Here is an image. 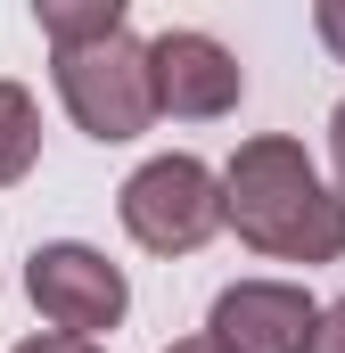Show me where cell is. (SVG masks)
<instances>
[{"mask_svg": "<svg viewBox=\"0 0 345 353\" xmlns=\"http://www.w3.org/2000/svg\"><path fill=\"white\" fill-rule=\"evenodd\" d=\"M8 353H107V345H83V337H25V345H8Z\"/></svg>", "mask_w": 345, "mask_h": 353, "instance_id": "12", "label": "cell"}, {"mask_svg": "<svg viewBox=\"0 0 345 353\" xmlns=\"http://www.w3.org/2000/svg\"><path fill=\"white\" fill-rule=\"evenodd\" d=\"M33 157H41V107L25 83H0V189L33 173Z\"/></svg>", "mask_w": 345, "mask_h": 353, "instance_id": "7", "label": "cell"}, {"mask_svg": "<svg viewBox=\"0 0 345 353\" xmlns=\"http://www.w3.org/2000/svg\"><path fill=\"white\" fill-rule=\"evenodd\" d=\"M115 214H124L132 247H148V255H197L222 230V181H214L206 157L172 148V157H148L115 189Z\"/></svg>", "mask_w": 345, "mask_h": 353, "instance_id": "3", "label": "cell"}, {"mask_svg": "<svg viewBox=\"0 0 345 353\" xmlns=\"http://www.w3.org/2000/svg\"><path fill=\"white\" fill-rule=\"evenodd\" d=\"M222 230H239V247H255L271 263H345V197L321 181L304 157V140L255 132L239 140V157L222 165Z\"/></svg>", "mask_w": 345, "mask_h": 353, "instance_id": "1", "label": "cell"}, {"mask_svg": "<svg viewBox=\"0 0 345 353\" xmlns=\"http://www.w3.org/2000/svg\"><path fill=\"white\" fill-rule=\"evenodd\" d=\"M329 173H337L329 189L345 197V99H337V115H329Z\"/></svg>", "mask_w": 345, "mask_h": 353, "instance_id": "11", "label": "cell"}, {"mask_svg": "<svg viewBox=\"0 0 345 353\" xmlns=\"http://www.w3.org/2000/svg\"><path fill=\"white\" fill-rule=\"evenodd\" d=\"M313 321H321V304L296 279H230L206 312V345L214 353H304Z\"/></svg>", "mask_w": 345, "mask_h": 353, "instance_id": "6", "label": "cell"}, {"mask_svg": "<svg viewBox=\"0 0 345 353\" xmlns=\"http://www.w3.org/2000/svg\"><path fill=\"white\" fill-rule=\"evenodd\" d=\"M140 50H148V99H157V115H172V123H222L247 99V66L214 33H197V25H165Z\"/></svg>", "mask_w": 345, "mask_h": 353, "instance_id": "5", "label": "cell"}, {"mask_svg": "<svg viewBox=\"0 0 345 353\" xmlns=\"http://www.w3.org/2000/svg\"><path fill=\"white\" fill-rule=\"evenodd\" d=\"M50 66H58V99H66L75 132H90L99 148H124V140H140V132L157 123L148 50L132 41V25L107 33V41H83V50H58Z\"/></svg>", "mask_w": 345, "mask_h": 353, "instance_id": "2", "label": "cell"}, {"mask_svg": "<svg viewBox=\"0 0 345 353\" xmlns=\"http://www.w3.org/2000/svg\"><path fill=\"white\" fill-rule=\"evenodd\" d=\"M165 353H214V345H206V337H181V345H165Z\"/></svg>", "mask_w": 345, "mask_h": 353, "instance_id": "13", "label": "cell"}, {"mask_svg": "<svg viewBox=\"0 0 345 353\" xmlns=\"http://www.w3.org/2000/svg\"><path fill=\"white\" fill-rule=\"evenodd\" d=\"M41 41L50 50H83V41H107L124 33V0H41Z\"/></svg>", "mask_w": 345, "mask_h": 353, "instance_id": "8", "label": "cell"}, {"mask_svg": "<svg viewBox=\"0 0 345 353\" xmlns=\"http://www.w3.org/2000/svg\"><path fill=\"white\" fill-rule=\"evenodd\" d=\"M25 296H33V312L50 321V337H83V345H99L107 329H124V312H132V279L107 263L99 247H83V239L33 247Z\"/></svg>", "mask_w": 345, "mask_h": 353, "instance_id": "4", "label": "cell"}, {"mask_svg": "<svg viewBox=\"0 0 345 353\" xmlns=\"http://www.w3.org/2000/svg\"><path fill=\"white\" fill-rule=\"evenodd\" d=\"M313 33H321V50L345 66V0H321V8H313Z\"/></svg>", "mask_w": 345, "mask_h": 353, "instance_id": "9", "label": "cell"}, {"mask_svg": "<svg viewBox=\"0 0 345 353\" xmlns=\"http://www.w3.org/2000/svg\"><path fill=\"white\" fill-rule=\"evenodd\" d=\"M304 353H345V296L337 304H321V321H313V345Z\"/></svg>", "mask_w": 345, "mask_h": 353, "instance_id": "10", "label": "cell"}]
</instances>
